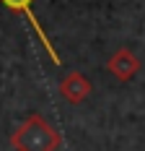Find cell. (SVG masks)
I'll use <instances>...</instances> for the list:
<instances>
[{
    "mask_svg": "<svg viewBox=\"0 0 145 151\" xmlns=\"http://www.w3.org/2000/svg\"><path fill=\"white\" fill-rule=\"evenodd\" d=\"M60 143V133L42 115H29L11 136V146L16 151H57Z\"/></svg>",
    "mask_w": 145,
    "mask_h": 151,
    "instance_id": "6da1fadb",
    "label": "cell"
},
{
    "mask_svg": "<svg viewBox=\"0 0 145 151\" xmlns=\"http://www.w3.org/2000/svg\"><path fill=\"white\" fill-rule=\"evenodd\" d=\"M11 13L16 16H23L26 21L31 24V29H34V34L42 39V45H44V52L49 55V60L55 63V65H60V55H57V50H55V45H52V39L47 37V31H44V26L39 24V18H36V13H34V0H0Z\"/></svg>",
    "mask_w": 145,
    "mask_h": 151,
    "instance_id": "7a4b0ae2",
    "label": "cell"
},
{
    "mask_svg": "<svg viewBox=\"0 0 145 151\" xmlns=\"http://www.w3.org/2000/svg\"><path fill=\"white\" fill-rule=\"evenodd\" d=\"M106 70L114 76L117 81H132L135 76L140 73V60H137V55L127 50V47H119L117 52H112V58L106 60Z\"/></svg>",
    "mask_w": 145,
    "mask_h": 151,
    "instance_id": "3957f363",
    "label": "cell"
},
{
    "mask_svg": "<svg viewBox=\"0 0 145 151\" xmlns=\"http://www.w3.org/2000/svg\"><path fill=\"white\" fill-rule=\"evenodd\" d=\"M91 81H88L83 73H78V70H72L68 73L62 81H60V94H62V99L65 102H70V104H80V102H86L88 96H91Z\"/></svg>",
    "mask_w": 145,
    "mask_h": 151,
    "instance_id": "277c9868",
    "label": "cell"
}]
</instances>
